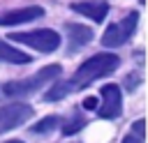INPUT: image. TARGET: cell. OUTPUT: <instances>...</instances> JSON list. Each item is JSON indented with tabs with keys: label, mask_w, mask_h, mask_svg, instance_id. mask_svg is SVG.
<instances>
[{
	"label": "cell",
	"mask_w": 148,
	"mask_h": 143,
	"mask_svg": "<svg viewBox=\"0 0 148 143\" xmlns=\"http://www.w3.org/2000/svg\"><path fill=\"white\" fill-rule=\"evenodd\" d=\"M32 118V106L23 101H14L7 106H0V134L21 127L25 120Z\"/></svg>",
	"instance_id": "5b68a950"
},
{
	"label": "cell",
	"mask_w": 148,
	"mask_h": 143,
	"mask_svg": "<svg viewBox=\"0 0 148 143\" xmlns=\"http://www.w3.org/2000/svg\"><path fill=\"white\" fill-rule=\"evenodd\" d=\"M67 92H72L67 83H56V85H53V88L44 95V101H56V99H62Z\"/></svg>",
	"instance_id": "7c38bea8"
},
{
	"label": "cell",
	"mask_w": 148,
	"mask_h": 143,
	"mask_svg": "<svg viewBox=\"0 0 148 143\" xmlns=\"http://www.w3.org/2000/svg\"><path fill=\"white\" fill-rule=\"evenodd\" d=\"M136 23H139V14L136 12H132L130 16H125L120 23H113V25H109L106 28V32L102 35V44L104 46H123L132 35H134V30H136Z\"/></svg>",
	"instance_id": "277c9868"
},
{
	"label": "cell",
	"mask_w": 148,
	"mask_h": 143,
	"mask_svg": "<svg viewBox=\"0 0 148 143\" xmlns=\"http://www.w3.org/2000/svg\"><path fill=\"white\" fill-rule=\"evenodd\" d=\"M123 143H143V141H141V138H136L134 134H127V136L123 138Z\"/></svg>",
	"instance_id": "2e32d148"
},
{
	"label": "cell",
	"mask_w": 148,
	"mask_h": 143,
	"mask_svg": "<svg viewBox=\"0 0 148 143\" xmlns=\"http://www.w3.org/2000/svg\"><path fill=\"white\" fill-rule=\"evenodd\" d=\"M60 76V65H46L42 67L37 74L28 76V78H21V81H12V83H5L2 85V95L7 97H23V95H32L35 90H39L42 85L56 81Z\"/></svg>",
	"instance_id": "7a4b0ae2"
},
{
	"label": "cell",
	"mask_w": 148,
	"mask_h": 143,
	"mask_svg": "<svg viewBox=\"0 0 148 143\" xmlns=\"http://www.w3.org/2000/svg\"><path fill=\"white\" fill-rule=\"evenodd\" d=\"M118 65H120V58H118V55H113V53H97V55L88 58V60L74 72V76L67 81V85H69V90H81V88L90 85L92 81L111 74Z\"/></svg>",
	"instance_id": "6da1fadb"
},
{
	"label": "cell",
	"mask_w": 148,
	"mask_h": 143,
	"mask_svg": "<svg viewBox=\"0 0 148 143\" xmlns=\"http://www.w3.org/2000/svg\"><path fill=\"white\" fill-rule=\"evenodd\" d=\"M123 111V97H120V88L109 83L102 88V104H99V118L104 120H113L118 118Z\"/></svg>",
	"instance_id": "8992f818"
},
{
	"label": "cell",
	"mask_w": 148,
	"mask_h": 143,
	"mask_svg": "<svg viewBox=\"0 0 148 143\" xmlns=\"http://www.w3.org/2000/svg\"><path fill=\"white\" fill-rule=\"evenodd\" d=\"M67 37H69V51H79L92 39V28H86L81 23H67L65 25Z\"/></svg>",
	"instance_id": "ba28073f"
},
{
	"label": "cell",
	"mask_w": 148,
	"mask_h": 143,
	"mask_svg": "<svg viewBox=\"0 0 148 143\" xmlns=\"http://www.w3.org/2000/svg\"><path fill=\"white\" fill-rule=\"evenodd\" d=\"M5 143H23V141H5Z\"/></svg>",
	"instance_id": "e0dca14e"
},
{
	"label": "cell",
	"mask_w": 148,
	"mask_h": 143,
	"mask_svg": "<svg viewBox=\"0 0 148 143\" xmlns=\"http://www.w3.org/2000/svg\"><path fill=\"white\" fill-rule=\"evenodd\" d=\"M9 39L25 44L39 53H51L60 46V35L56 30H32V32H12Z\"/></svg>",
	"instance_id": "3957f363"
},
{
	"label": "cell",
	"mask_w": 148,
	"mask_h": 143,
	"mask_svg": "<svg viewBox=\"0 0 148 143\" xmlns=\"http://www.w3.org/2000/svg\"><path fill=\"white\" fill-rule=\"evenodd\" d=\"M95 106H97V99L95 97H86L83 99V108H95Z\"/></svg>",
	"instance_id": "9a60e30c"
},
{
	"label": "cell",
	"mask_w": 148,
	"mask_h": 143,
	"mask_svg": "<svg viewBox=\"0 0 148 143\" xmlns=\"http://www.w3.org/2000/svg\"><path fill=\"white\" fill-rule=\"evenodd\" d=\"M44 16L42 7H21V9H9L0 14V25H18V23H30L35 18Z\"/></svg>",
	"instance_id": "52a82bcc"
},
{
	"label": "cell",
	"mask_w": 148,
	"mask_h": 143,
	"mask_svg": "<svg viewBox=\"0 0 148 143\" xmlns=\"http://www.w3.org/2000/svg\"><path fill=\"white\" fill-rule=\"evenodd\" d=\"M0 60L12 62V65H25V62H30V55L14 48V46H9L7 42H0Z\"/></svg>",
	"instance_id": "30bf717a"
},
{
	"label": "cell",
	"mask_w": 148,
	"mask_h": 143,
	"mask_svg": "<svg viewBox=\"0 0 148 143\" xmlns=\"http://www.w3.org/2000/svg\"><path fill=\"white\" fill-rule=\"evenodd\" d=\"M134 136L143 141V120H136L134 122Z\"/></svg>",
	"instance_id": "5bb4252c"
},
{
	"label": "cell",
	"mask_w": 148,
	"mask_h": 143,
	"mask_svg": "<svg viewBox=\"0 0 148 143\" xmlns=\"http://www.w3.org/2000/svg\"><path fill=\"white\" fill-rule=\"evenodd\" d=\"M72 9L76 14H83L92 21H104L106 14H109V5L106 2H92V0H86V2H74Z\"/></svg>",
	"instance_id": "9c48e42d"
},
{
	"label": "cell",
	"mask_w": 148,
	"mask_h": 143,
	"mask_svg": "<svg viewBox=\"0 0 148 143\" xmlns=\"http://www.w3.org/2000/svg\"><path fill=\"white\" fill-rule=\"evenodd\" d=\"M81 127H83V120H81V118H76V122H69V125H65L62 134H67V136H69V134H74V131H76V129H81Z\"/></svg>",
	"instance_id": "4fadbf2b"
},
{
	"label": "cell",
	"mask_w": 148,
	"mask_h": 143,
	"mask_svg": "<svg viewBox=\"0 0 148 143\" xmlns=\"http://www.w3.org/2000/svg\"><path fill=\"white\" fill-rule=\"evenodd\" d=\"M60 125V118L58 115H49V118H44V120H39L35 127H32V134H46V131H51V129H56Z\"/></svg>",
	"instance_id": "8fae6325"
}]
</instances>
